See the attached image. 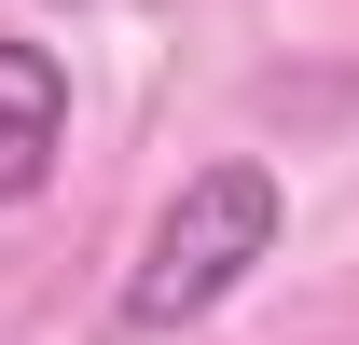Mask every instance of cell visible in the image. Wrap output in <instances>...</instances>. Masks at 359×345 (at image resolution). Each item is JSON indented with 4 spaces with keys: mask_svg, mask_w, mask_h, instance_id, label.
I'll use <instances>...</instances> for the list:
<instances>
[{
    "mask_svg": "<svg viewBox=\"0 0 359 345\" xmlns=\"http://www.w3.org/2000/svg\"><path fill=\"white\" fill-rule=\"evenodd\" d=\"M276 235H290V180H276L263 152H222V166H194L166 208H152V235H138L111 318H125L138 345H166V332H194V318H222V304L276 262Z\"/></svg>",
    "mask_w": 359,
    "mask_h": 345,
    "instance_id": "6da1fadb",
    "label": "cell"
},
{
    "mask_svg": "<svg viewBox=\"0 0 359 345\" xmlns=\"http://www.w3.org/2000/svg\"><path fill=\"white\" fill-rule=\"evenodd\" d=\"M69 152V55L55 42H0V208H28Z\"/></svg>",
    "mask_w": 359,
    "mask_h": 345,
    "instance_id": "7a4b0ae2",
    "label": "cell"
}]
</instances>
